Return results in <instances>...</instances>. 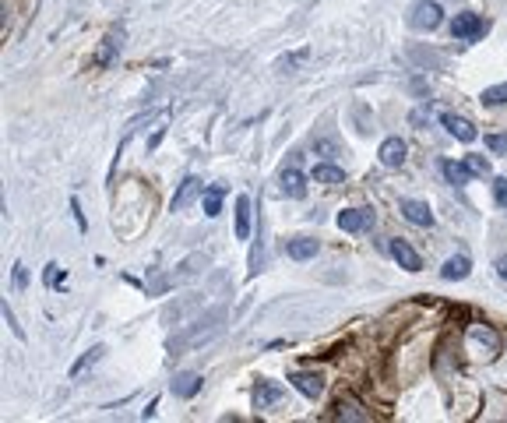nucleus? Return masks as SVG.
I'll list each match as a JSON object with an SVG mask.
<instances>
[{
  "instance_id": "nucleus-1",
  "label": "nucleus",
  "mask_w": 507,
  "mask_h": 423,
  "mask_svg": "<svg viewBox=\"0 0 507 423\" xmlns=\"http://www.w3.org/2000/svg\"><path fill=\"white\" fill-rule=\"evenodd\" d=\"M486 32H490V22L483 15H476V11H462V15H455V22H451V35H455L458 42H476Z\"/></svg>"
},
{
  "instance_id": "nucleus-2",
  "label": "nucleus",
  "mask_w": 507,
  "mask_h": 423,
  "mask_svg": "<svg viewBox=\"0 0 507 423\" xmlns=\"http://www.w3.org/2000/svg\"><path fill=\"white\" fill-rule=\"evenodd\" d=\"M440 22H444V11H440V4H433V0H416L412 11H409V25L412 29L433 32Z\"/></svg>"
},
{
  "instance_id": "nucleus-3",
  "label": "nucleus",
  "mask_w": 507,
  "mask_h": 423,
  "mask_svg": "<svg viewBox=\"0 0 507 423\" xmlns=\"http://www.w3.org/2000/svg\"><path fill=\"white\" fill-rule=\"evenodd\" d=\"M370 226H373V212H363V208H346V212H338V230L360 233V230H370Z\"/></svg>"
},
{
  "instance_id": "nucleus-4",
  "label": "nucleus",
  "mask_w": 507,
  "mask_h": 423,
  "mask_svg": "<svg viewBox=\"0 0 507 423\" xmlns=\"http://www.w3.org/2000/svg\"><path fill=\"white\" fill-rule=\"evenodd\" d=\"M440 124L447 127V134H455L458 141H465V145H472L479 134H476V127L465 120V117H455V113H440Z\"/></svg>"
},
{
  "instance_id": "nucleus-5",
  "label": "nucleus",
  "mask_w": 507,
  "mask_h": 423,
  "mask_svg": "<svg viewBox=\"0 0 507 423\" xmlns=\"http://www.w3.org/2000/svg\"><path fill=\"white\" fill-rule=\"evenodd\" d=\"M402 216L412 223V226H433V212H430V205L426 201H412V198H405L402 201Z\"/></svg>"
},
{
  "instance_id": "nucleus-6",
  "label": "nucleus",
  "mask_w": 507,
  "mask_h": 423,
  "mask_svg": "<svg viewBox=\"0 0 507 423\" xmlns=\"http://www.w3.org/2000/svg\"><path fill=\"white\" fill-rule=\"evenodd\" d=\"M391 254H394V261H399L405 272H419L423 269V261H419V254L412 250L409 240H391Z\"/></svg>"
},
{
  "instance_id": "nucleus-7",
  "label": "nucleus",
  "mask_w": 507,
  "mask_h": 423,
  "mask_svg": "<svg viewBox=\"0 0 507 423\" xmlns=\"http://www.w3.org/2000/svg\"><path fill=\"white\" fill-rule=\"evenodd\" d=\"M380 163L387 166V170H399L402 163H405V141L402 138H387L384 145H380Z\"/></svg>"
},
{
  "instance_id": "nucleus-8",
  "label": "nucleus",
  "mask_w": 507,
  "mask_h": 423,
  "mask_svg": "<svg viewBox=\"0 0 507 423\" xmlns=\"http://www.w3.org/2000/svg\"><path fill=\"white\" fill-rule=\"evenodd\" d=\"M278 184H282V194H286V198H307V180H303V173L293 170V166L282 170Z\"/></svg>"
},
{
  "instance_id": "nucleus-9",
  "label": "nucleus",
  "mask_w": 507,
  "mask_h": 423,
  "mask_svg": "<svg viewBox=\"0 0 507 423\" xmlns=\"http://www.w3.org/2000/svg\"><path fill=\"white\" fill-rule=\"evenodd\" d=\"M289 381H293V388L300 392V395H307V399H321V392H324V381L317 378V374H289Z\"/></svg>"
},
{
  "instance_id": "nucleus-10",
  "label": "nucleus",
  "mask_w": 507,
  "mask_h": 423,
  "mask_svg": "<svg viewBox=\"0 0 507 423\" xmlns=\"http://www.w3.org/2000/svg\"><path fill=\"white\" fill-rule=\"evenodd\" d=\"M201 392V374H194V370H184V374L173 378V395L180 399H194Z\"/></svg>"
},
{
  "instance_id": "nucleus-11",
  "label": "nucleus",
  "mask_w": 507,
  "mask_h": 423,
  "mask_svg": "<svg viewBox=\"0 0 507 423\" xmlns=\"http://www.w3.org/2000/svg\"><path fill=\"white\" fill-rule=\"evenodd\" d=\"M469 269H472V261H469L465 254H458V257L444 261V269H440V279H447V282H458V279H465V276H469Z\"/></svg>"
},
{
  "instance_id": "nucleus-12",
  "label": "nucleus",
  "mask_w": 507,
  "mask_h": 423,
  "mask_svg": "<svg viewBox=\"0 0 507 423\" xmlns=\"http://www.w3.org/2000/svg\"><path fill=\"white\" fill-rule=\"evenodd\" d=\"M282 399V385H275V381H257V388H254V406L257 409H268V406H275Z\"/></svg>"
},
{
  "instance_id": "nucleus-13",
  "label": "nucleus",
  "mask_w": 507,
  "mask_h": 423,
  "mask_svg": "<svg viewBox=\"0 0 507 423\" xmlns=\"http://www.w3.org/2000/svg\"><path fill=\"white\" fill-rule=\"evenodd\" d=\"M286 254H289L293 261H310V257L317 254V240H310V237H296V240L286 244Z\"/></svg>"
},
{
  "instance_id": "nucleus-14",
  "label": "nucleus",
  "mask_w": 507,
  "mask_h": 423,
  "mask_svg": "<svg viewBox=\"0 0 507 423\" xmlns=\"http://www.w3.org/2000/svg\"><path fill=\"white\" fill-rule=\"evenodd\" d=\"M250 237V198L240 194L236 198V240H247Z\"/></svg>"
},
{
  "instance_id": "nucleus-15",
  "label": "nucleus",
  "mask_w": 507,
  "mask_h": 423,
  "mask_svg": "<svg viewBox=\"0 0 507 423\" xmlns=\"http://www.w3.org/2000/svg\"><path fill=\"white\" fill-rule=\"evenodd\" d=\"M335 416H338V420H360V423L370 420V413H363V406H360L356 399H338V402H335Z\"/></svg>"
},
{
  "instance_id": "nucleus-16",
  "label": "nucleus",
  "mask_w": 507,
  "mask_h": 423,
  "mask_svg": "<svg viewBox=\"0 0 507 423\" xmlns=\"http://www.w3.org/2000/svg\"><path fill=\"white\" fill-rule=\"evenodd\" d=\"M194 194H201V184H198V177H187V180H184V184L177 187V194H173V212L187 208Z\"/></svg>"
},
{
  "instance_id": "nucleus-17",
  "label": "nucleus",
  "mask_w": 507,
  "mask_h": 423,
  "mask_svg": "<svg viewBox=\"0 0 507 423\" xmlns=\"http://www.w3.org/2000/svg\"><path fill=\"white\" fill-rule=\"evenodd\" d=\"M201 198H204V216H208V219H215L218 212H222V198H225V187L211 184V187H208V191H204Z\"/></svg>"
},
{
  "instance_id": "nucleus-18",
  "label": "nucleus",
  "mask_w": 507,
  "mask_h": 423,
  "mask_svg": "<svg viewBox=\"0 0 507 423\" xmlns=\"http://www.w3.org/2000/svg\"><path fill=\"white\" fill-rule=\"evenodd\" d=\"M314 180L335 187V184H342V180H346V173L338 170V166H331V163H321V166H314Z\"/></svg>"
},
{
  "instance_id": "nucleus-19",
  "label": "nucleus",
  "mask_w": 507,
  "mask_h": 423,
  "mask_svg": "<svg viewBox=\"0 0 507 423\" xmlns=\"http://www.w3.org/2000/svg\"><path fill=\"white\" fill-rule=\"evenodd\" d=\"M120 53V39L117 35H109V39H102V49H99V57H95V67H106L113 57Z\"/></svg>"
},
{
  "instance_id": "nucleus-20",
  "label": "nucleus",
  "mask_w": 507,
  "mask_h": 423,
  "mask_svg": "<svg viewBox=\"0 0 507 423\" xmlns=\"http://www.w3.org/2000/svg\"><path fill=\"white\" fill-rule=\"evenodd\" d=\"M444 177H447L451 184H458V187H462V184H469L472 173H469V166H462V163H444Z\"/></svg>"
},
{
  "instance_id": "nucleus-21",
  "label": "nucleus",
  "mask_w": 507,
  "mask_h": 423,
  "mask_svg": "<svg viewBox=\"0 0 507 423\" xmlns=\"http://www.w3.org/2000/svg\"><path fill=\"white\" fill-rule=\"evenodd\" d=\"M102 353H106V346H92V349H88V353H85V356H81V360L74 363V367H71V378H78L81 370H88V367H92V363H95V360L102 356Z\"/></svg>"
},
{
  "instance_id": "nucleus-22",
  "label": "nucleus",
  "mask_w": 507,
  "mask_h": 423,
  "mask_svg": "<svg viewBox=\"0 0 507 423\" xmlns=\"http://www.w3.org/2000/svg\"><path fill=\"white\" fill-rule=\"evenodd\" d=\"M504 102H507V81L493 85V88H483V106H504Z\"/></svg>"
},
{
  "instance_id": "nucleus-23",
  "label": "nucleus",
  "mask_w": 507,
  "mask_h": 423,
  "mask_svg": "<svg viewBox=\"0 0 507 423\" xmlns=\"http://www.w3.org/2000/svg\"><path fill=\"white\" fill-rule=\"evenodd\" d=\"M465 166H469L472 177H486V173H490V159H483V155H469V159H465Z\"/></svg>"
},
{
  "instance_id": "nucleus-24",
  "label": "nucleus",
  "mask_w": 507,
  "mask_h": 423,
  "mask_svg": "<svg viewBox=\"0 0 507 423\" xmlns=\"http://www.w3.org/2000/svg\"><path fill=\"white\" fill-rule=\"evenodd\" d=\"M486 145H490V152L507 155V134H486Z\"/></svg>"
},
{
  "instance_id": "nucleus-25",
  "label": "nucleus",
  "mask_w": 507,
  "mask_h": 423,
  "mask_svg": "<svg viewBox=\"0 0 507 423\" xmlns=\"http://www.w3.org/2000/svg\"><path fill=\"white\" fill-rule=\"evenodd\" d=\"M493 198H497L500 208H507V177H497L493 180Z\"/></svg>"
},
{
  "instance_id": "nucleus-26",
  "label": "nucleus",
  "mask_w": 507,
  "mask_h": 423,
  "mask_svg": "<svg viewBox=\"0 0 507 423\" xmlns=\"http://www.w3.org/2000/svg\"><path fill=\"white\" fill-rule=\"evenodd\" d=\"M307 57H310V49H300V53H293V57H286V61H278V67H286V71H289V67L303 64Z\"/></svg>"
},
{
  "instance_id": "nucleus-27",
  "label": "nucleus",
  "mask_w": 507,
  "mask_h": 423,
  "mask_svg": "<svg viewBox=\"0 0 507 423\" xmlns=\"http://www.w3.org/2000/svg\"><path fill=\"white\" fill-rule=\"evenodd\" d=\"M497 276L507 282V254H504V257H497Z\"/></svg>"
},
{
  "instance_id": "nucleus-28",
  "label": "nucleus",
  "mask_w": 507,
  "mask_h": 423,
  "mask_svg": "<svg viewBox=\"0 0 507 423\" xmlns=\"http://www.w3.org/2000/svg\"><path fill=\"white\" fill-rule=\"evenodd\" d=\"M15 286H25V269L22 264H15Z\"/></svg>"
}]
</instances>
